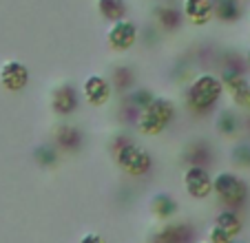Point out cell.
<instances>
[{
	"instance_id": "1",
	"label": "cell",
	"mask_w": 250,
	"mask_h": 243,
	"mask_svg": "<svg viewBox=\"0 0 250 243\" xmlns=\"http://www.w3.org/2000/svg\"><path fill=\"white\" fill-rule=\"evenodd\" d=\"M224 95V82L219 75L202 73L190 82L188 91H186V102H188L190 111L197 115H206L217 106V102Z\"/></svg>"
},
{
	"instance_id": "2",
	"label": "cell",
	"mask_w": 250,
	"mask_h": 243,
	"mask_svg": "<svg viewBox=\"0 0 250 243\" xmlns=\"http://www.w3.org/2000/svg\"><path fill=\"white\" fill-rule=\"evenodd\" d=\"M177 115V106L168 98H155L137 117V131L146 137H155L168 128V124Z\"/></svg>"
},
{
	"instance_id": "3",
	"label": "cell",
	"mask_w": 250,
	"mask_h": 243,
	"mask_svg": "<svg viewBox=\"0 0 250 243\" xmlns=\"http://www.w3.org/2000/svg\"><path fill=\"white\" fill-rule=\"evenodd\" d=\"M212 192L228 210H239L250 197L248 183L235 173H217L212 177Z\"/></svg>"
},
{
	"instance_id": "4",
	"label": "cell",
	"mask_w": 250,
	"mask_h": 243,
	"mask_svg": "<svg viewBox=\"0 0 250 243\" xmlns=\"http://www.w3.org/2000/svg\"><path fill=\"white\" fill-rule=\"evenodd\" d=\"M115 162L118 166L131 177H144L151 173L153 168V157L146 148L133 144V142H124L115 150Z\"/></svg>"
},
{
	"instance_id": "5",
	"label": "cell",
	"mask_w": 250,
	"mask_h": 243,
	"mask_svg": "<svg viewBox=\"0 0 250 243\" xmlns=\"http://www.w3.org/2000/svg\"><path fill=\"white\" fill-rule=\"evenodd\" d=\"M184 188L193 199H208L212 195V177L208 175V170L204 166L190 164L182 175Z\"/></svg>"
},
{
	"instance_id": "6",
	"label": "cell",
	"mask_w": 250,
	"mask_h": 243,
	"mask_svg": "<svg viewBox=\"0 0 250 243\" xmlns=\"http://www.w3.org/2000/svg\"><path fill=\"white\" fill-rule=\"evenodd\" d=\"M106 42L113 51H128L137 42V27L126 18L120 20V22H113L111 29L106 31Z\"/></svg>"
},
{
	"instance_id": "7",
	"label": "cell",
	"mask_w": 250,
	"mask_h": 243,
	"mask_svg": "<svg viewBox=\"0 0 250 243\" xmlns=\"http://www.w3.org/2000/svg\"><path fill=\"white\" fill-rule=\"evenodd\" d=\"M193 237H195V230L190 223L173 221V223H164L162 228H157L151 243H190Z\"/></svg>"
},
{
	"instance_id": "8",
	"label": "cell",
	"mask_w": 250,
	"mask_h": 243,
	"mask_svg": "<svg viewBox=\"0 0 250 243\" xmlns=\"http://www.w3.org/2000/svg\"><path fill=\"white\" fill-rule=\"evenodd\" d=\"M82 93L91 106H104L111 100V82L104 75L93 73L82 82Z\"/></svg>"
},
{
	"instance_id": "9",
	"label": "cell",
	"mask_w": 250,
	"mask_h": 243,
	"mask_svg": "<svg viewBox=\"0 0 250 243\" xmlns=\"http://www.w3.org/2000/svg\"><path fill=\"white\" fill-rule=\"evenodd\" d=\"M80 104V95L73 84H60L51 91V108L58 115H71Z\"/></svg>"
},
{
	"instance_id": "10",
	"label": "cell",
	"mask_w": 250,
	"mask_h": 243,
	"mask_svg": "<svg viewBox=\"0 0 250 243\" xmlns=\"http://www.w3.org/2000/svg\"><path fill=\"white\" fill-rule=\"evenodd\" d=\"M0 82L7 86L9 91H22L29 84V69L22 62H7L0 69Z\"/></svg>"
},
{
	"instance_id": "11",
	"label": "cell",
	"mask_w": 250,
	"mask_h": 243,
	"mask_svg": "<svg viewBox=\"0 0 250 243\" xmlns=\"http://www.w3.org/2000/svg\"><path fill=\"white\" fill-rule=\"evenodd\" d=\"M182 14L193 24H206V22H210V18L215 16L212 0H184Z\"/></svg>"
},
{
	"instance_id": "12",
	"label": "cell",
	"mask_w": 250,
	"mask_h": 243,
	"mask_svg": "<svg viewBox=\"0 0 250 243\" xmlns=\"http://www.w3.org/2000/svg\"><path fill=\"white\" fill-rule=\"evenodd\" d=\"M56 146L66 153H76L82 146V133L78 126H71V124H62L56 128Z\"/></svg>"
},
{
	"instance_id": "13",
	"label": "cell",
	"mask_w": 250,
	"mask_h": 243,
	"mask_svg": "<svg viewBox=\"0 0 250 243\" xmlns=\"http://www.w3.org/2000/svg\"><path fill=\"white\" fill-rule=\"evenodd\" d=\"M177 208H180L177 201L170 195H166V192H157L151 201V210L157 219H170V217H175L177 215Z\"/></svg>"
},
{
	"instance_id": "14",
	"label": "cell",
	"mask_w": 250,
	"mask_h": 243,
	"mask_svg": "<svg viewBox=\"0 0 250 243\" xmlns=\"http://www.w3.org/2000/svg\"><path fill=\"white\" fill-rule=\"evenodd\" d=\"M215 225H219L222 230H226L232 239H235L237 234H241V230H244V223H241V217L237 215V210H228V208H224L222 212H217V217H215Z\"/></svg>"
},
{
	"instance_id": "15",
	"label": "cell",
	"mask_w": 250,
	"mask_h": 243,
	"mask_svg": "<svg viewBox=\"0 0 250 243\" xmlns=\"http://www.w3.org/2000/svg\"><path fill=\"white\" fill-rule=\"evenodd\" d=\"M155 20L164 31H177L182 27V11H177L175 7H157Z\"/></svg>"
},
{
	"instance_id": "16",
	"label": "cell",
	"mask_w": 250,
	"mask_h": 243,
	"mask_svg": "<svg viewBox=\"0 0 250 243\" xmlns=\"http://www.w3.org/2000/svg\"><path fill=\"white\" fill-rule=\"evenodd\" d=\"M98 11L102 18L111 22H120L126 16V2L124 0H98Z\"/></svg>"
},
{
	"instance_id": "17",
	"label": "cell",
	"mask_w": 250,
	"mask_h": 243,
	"mask_svg": "<svg viewBox=\"0 0 250 243\" xmlns=\"http://www.w3.org/2000/svg\"><path fill=\"white\" fill-rule=\"evenodd\" d=\"M212 9H215V16L224 22H232L241 16L239 0H212Z\"/></svg>"
},
{
	"instance_id": "18",
	"label": "cell",
	"mask_w": 250,
	"mask_h": 243,
	"mask_svg": "<svg viewBox=\"0 0 250 243\" xmlns=\"http://www.w3.org/2000/svg\"><path fill=\"white\" fill-rule=\"evenodd\" d=\"M215 128L226 137L235 135V133L239 131V115H237L235 111H230V108H224L217 115V120H215Z\"/></svg>"
},
{
	"instance_id": "19",
	"label": "cell",
	"mask_w": 250,
	"mask_h": 243,
	"mask_svg": "<svg viewBox=\"0 0 250 243\" xmlns=\"http://www.w3.org/2000/svg\"><path fill=\"white\" fill-rule=\"evenodd\" d=\"M33 157H36V162H38L42 168H51V166L58 164V150L49 144L38 146V148L33 150Z\"/></svg>"
},
{
	"instance_id": "20",
	"label": "cell",
	"mask_w": 250,
	"mask_h": 243,
	"mask_svg": "<svg viewBox=\"0 0 250 243\" xmlns=\"http://www.w3.org/2000/svg\"><path fill=\"white\" fill-rule=\"evenodd\" d=\"M232 164L239 168H250V142H241L230 150Z\"/></svg>"
},
{
	"instance_id": "21",
	"label": "cell",
	"mask_w": 250,
	"mask_h": 243,
	"mask_svg": "<svg viewBox=\"0 0 250 243\" xmlns=\"http://www.w3.org/2000/svg\"><path fill=\"white\" fill-rule=\"evenodd\" d=\"M155 98H157V95L153 93L151 89H144V86H142V89H135V91H133V93H131V98H128V100H131V104H133V106H135V108H140V111H144V108H146L148 104H151Z\"/></svg>"
},
{
	"instance_id": "22",
	"label": "cell",
	"mask_w": 250,
	"mask_h": 243,
	"mask_svg": "<svg viewBox=\"0 0 250 243\" xmlns=\"http://www.w3.org/2000/svg\"><path fill=\"white\" fill-rule=\"evenodd\" d=\"M208 241H210V243H232L235 239H232L226 230L219 228V225H212L210 232H208Z\"/></svg>"
},
{
	"instance_id": "23",
	"label": "cell",
	"mask_w": 250,
	"mask_h": 243,
	"mask_svg": "<svg viewBox=\"0 0 250 243\" xmlns=\"http://www.w3.org/2000/svg\"><path fill=\"white\" fill-rule=\"evenodd\" d=\"M115 80H118V86L120 89H126V86H131V82H133V73H131V69H118L115 71Z\"/></svg>"
},
{
	"instance_id": "24",
	"label": "cell",
	"mask_w": 250,
	"mask_h": 243,
	"mask_svg": "<svg viewBox=\"0 0 250 243\" xmlns=\"http://www.w3.org/2000/svg\"><path fill=\"white\" fill-rule=\"evenodd\" d=\"M80 243H106V241H104V237L98 232H86L84 237L80 239Z\"/></svg>"
},
{
	"instance_id": "25",
	"label": "cell",
	"mask_w": 250,
	"mask_h": 243,
	"mask_svg": "<svg viewBox=\"0 0 250 243\" xmlns=\"http://www.w3.org/2000/svg\"><path fill=\"white\" fill-rule=\"evenodd\" d=\"M246 60H248V66H250V49H248V58H246Z\"/></svg>"
},
{
	"instance_id": "26",
	"label": "cell",
	"mask_w": 250,
	"mask_h": 243,
	"mask_svg": "<svg viewBox=\"0 0 250 243\" xmlns=\"http://www.w3.org/2000/svg\"><path fill=\"white\" fill-rule=\"evenodd\" d=\"M232 243H244V241H232Z\"/></svg>"
},
{
	"instance_id": "27",
	"label": "cell",
	"mask_w": 250,
	"mask_h": 243,
	"mask_svg": "<svg viewBox=\"0 0 250 243\" xmlns=\"http://www.w3.org/2000/svg\"><path fill=\"white\" fill-rule=\"evenodd\" d=\"M199 243H210V241H199Z\"/></svg>"
}]
</instances>
